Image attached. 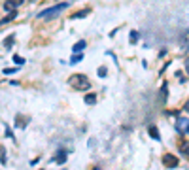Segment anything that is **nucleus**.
<instances>
[{
    "mask_svg": "<svg viewBox=\"0 0 189 170\" xmlns=\"http://www.w3.org/2000/svg\"><path fill=\"white\" fill-rule=\"evenodd\" d=\"M68 6H70V2H59V4H55V6H49V8L38 11L36 17H38V19H53V17H57L59 13H62Z\"/></svg>",
    "mask_w": 189,
    "mask_h": 170,
    "instance_id": "f257e3e1",
    "label": "nucleus"
},
{
    "mask_svg": "<svg viewBox=\"0 0 189 170\" xmlns=\"http://www.w3.org/2000/svg\"><path fill=\"white\" fill-rule=\"evenodd\" d=\"M183 112H185V113H189V100L183 104Z\"/></svg>",
    "mask_w": 189,
    "mask_h": 170,
    "instance_id": "5701e85b",
    "label": "nucleus"
},
{
    "mask_svg": "<svg viewBox=\"0 0 189 170\" xmlns=\"http://www.w3.org/2000/svg\"><path fill=\"white\" fill-rule=\"evenodd\" d=\"M85 47H87V42H85V40H80V42L74 44L72 53H81V51H85Z\"/></svg>",
    "mask_w": 189,
    "mask_h": 170,
    "instance_id": "0eeeda50",
    "label": "nucleus"
},
{
    "mask_svg": "<svg viewBox=\"0 0 189 170\" xmlns=\"http://www.w3.org/2000/svg\"><path fill=\"white\" fill-rule=\"evenodd\" d=\"M161 163H163L164 168H176L178 166V157L174 153H164L163 159H161Z\"/></svg>",
    "mask_w": 189,
    "mask_h": 170,
    "instance_id": "7ed1b4c3",
    "label": "nucleus"
},
{
    "mask_svg": "<svg viewBox=\"0 0 189 170\" xmlns=\"http://www.w3.org/2000/svg\"><path fill=\"white\" fill-rule=\"evenodd\" d=\"M129 36H131V44H136V42L140 40V32H138V30H131Z\"/></svg>",
    "mask_w": 189,
    "mask_h": 170,
    "instance_id": "2eb2a0df",
    "label": "nucleus"
},
{
    "mask_svg": "<svg viewBox=\"0 0 189 170\" xmlns=\"http://www.w3.org/2000/svg\"><path fill=\"white\" fill-rule=\"evenodd\" d=\"M83 100H85V104H89V106L97 104V93H87V94L83 96Z\"/></svg>",
    "mask_w": 189,
    "mask_h": 170,
    "instance_id": "1a4fd4ad",
    "label": "nucleus"
},
{
    "mask_svg": "<svg viewBox=\"0 0 189 170\" xmlns=\"http://www.w3.org/2000/svg\"><path fill=\"white\" fill-rule=\"evenodd\" d=\"M187 36H189V30H187Z\"/></svg>",
    "mask_w": 189,
    "mask_h": 170,
    "instance_id": "a878e982",
    "label": "nucleus"
},
{
    "mask_svg": "<svg viewBox=\"0 0 189 170\" xmlns=\"http://www.w3.org/2000/svg\"><path fill=\"white\" fill-rule=\"evenodd\" d=\"M25 121H27L25 117H23V119H21V117H17V123H15V127H17V129H25V127H27V123H25Z\"/></svg>",
    "mask_w": 189,
    "mask_h": 170,
    "instance_id": "6ab92c4d",
    "label": "nucleus"
},
{
    "mask_svg": "<svg viewBox=\"0 0 189 170\" xmlns=\"http://www.w3.org/2000/svg\"><path fill=\"white\" fill-rule=\"evenodd\" d=\"M12 44H13V36H10L8 40H4V47H6V49H10V47H12Z\"/></svg>",
    "mask_w": 189,
    "mask_h": 170,
    "instance_id": "412c9836",
    "label": "nucleus"
},
{
    "mask_svg": "<svg viewBox=\"0 0 189 170\" xmlns=\"http://www.w3.org/2000/svg\"><path fill=\"white\" fill-rule=\"evenodd\" d=\"M68 85H70V87H74V89H76V91H80V93H83V91L91 89V81L87 80V76H85V74H74V76H70Z\"/></svg>",
    "mask_w": 189,
    "mask_h": 170,
    "instance_id": "f03ea898",
    "label": "nucleus"
},
{
    "mask_svg": "<svg viewBox=\"0 0 189 170\" xmlns=\"http://www.w3.org/2000/svg\"><path fill=\"white\" fill-rule=\"evenodd\" d=\"M66 159H68V151H66L64 148H59V149H57V155L53 157V163H57V164H64Z\"/></svg>",
    "mask_w": 189,
    "mask_h": 170,
    "instance_id": "39448f33",
    "label": "nucleus"
},
{
    "mask_svg": "<svg viewBox=\"0 0 189 170\" xmlns=\"http://www.w3.org/2000/svg\"><path fill=\"white\" fill-rule=\"evenodd\" d=\"M187 127H189V119H187V117H178V119H176L174 129H176V132H178V134H185Z\"/></svg>",
    "mask_w": 189,
    "mask_h": 170,
    "instance_id": "20e7f679",
    "label": "nucleus"
},
{
    "mask_svg": "<svg viewBox=\"0 0 189 170\" xmlns=\"http://www.w3.org/2000/svg\"><path fill=\"white\" fill-rule=\"evenodd\" d=\"M89 13H91V10H81V11H76L70 19H83V17H87Z\"/></svg>",
    "mask_w": 189,
    "mask_h": 170,
    "instance_id": "f8f14e48",
    "label": "nucleus"
},
{
    "mask_svg": "<svg viewBox=\"0 0 189 170\" xmlns=\"http://www.w3.org/2000/svg\"><path fill=\"white\" fill-rule=\"evenodd\" d=\"M168 91V85H167V81H163V85H161V94H163V100H167V93Z\"/></svg>",
    "mask_w": 189,
    "mask_h": 170,
    "instance_id": "dca6fc26",
    "label": "nucleus"
},
{
    "mask_svg": "<svg viewBox=\"0 0 189 170\" xmlns=\"http://www.w3.org/2000/svg\"><path fill=\"white\" fill-rule=\"evenodd\" d=\"M178 149H180V153H182L183 157H187V159H189V145H187V142H185V140H182V142H180Z\"/></svg>",
    "mask_w": 189,
    "mask_h": 170,
    "instance_id": "9d476101",
    "label": "nucleus"
},
{
    "mask_svg": "<svg viewBox=\"0 0 189 170\" xmlns=\"http://www.w3.org/2000/svg\"><path fill=\"white\" fill-rule=\"evenodd\" d=\"M25 0H6V4H4V10L6 11H12V10H15L17 6H21Z\"/></svg>",
    "mask_w": 189,
    "mask_h": 170,
    "instance_id": "423d86ee",
    "label": "nucleus"
},
{
    "mask_svg": "<svg viewBox=\"0 0 189 170\" xmlns=\"http://www.w3.org/2000/svg\"><path fill=\"white\" fill-rule=\"evenodd\" d=\"M185 72L189 74V59H185Z\"/></svg>",
    "mask_w": 189,
    "mask_h": 170,
    "instance_id": "b1692460",
    "label": "nucleus"
},
{
    "mask_svg": "<svg viewBox=\"0 0 189 170\" xmlns=\"http://www.w3.org/2000/svg\"><path fill=\"white\" fill-rule=\"evenodd\" d=\"M185 134H187V136H189V127H187V131H185Z\"/></svg>",
    "mask_w": 189,
    "mask_h": 170,
    "instance_id": "393cba45",
    "label": "nucleus"
},
{
    "mask_svg": "<svg viewBox=\"0 0 189 170\" xmlns=\"http://www.w3.org/2000/svg\"><path fill=\"white\" fill-rule=\"evenodd\" d=\"M148 134L151 136V140H161V134H159V129L155 125H150L148 127Z\"/></svg>",
    "mask_w": 189,
    "mask_h": 170,
    "instance_id": "6e6552de",
    "label": "nucleus"
},
{
    "mask_svg": "<svg viewBox=\"0 0 189 170\" xmlns=\"http://www.w3.org/2000/svg\"><path fill=\"white\" fill-rule=\"evenodd\" d=\"M83 57H85V55H83V51H81V53H74L72 57H70L68 64H78V62H81V61H83Z\"/></svg>",
    "mask_w": 189,
    "mask_h": 170,
    "instance_id": "9b49d317",
    "label": "nucleus"
},
{
    "mask_svg": "<svg viewBox=\"0 0 189 170\" xmlns=\"http://www.w3.org/2000/svg\"><path fill=\"white\" fill-rule=\"evenodd\" d=\"M2 72H4V76H12V74H17V72H19V64H17L15 68H4Z\"/></svg>",
    "mask_w": 189,
    "mask_h": 170,
    "instance_id": "4468645a",
    "label": "nucleus"
},
{
    "mask_svg": "<svg viewBox=\"0 0 189 170\" xmlns=\"http://www.w3.org/2000/svg\"><path fill=\"white\" fill-rule=\"evenodd\" d=\"M15 17H17V11H15V10H12V11H10V13L2 19V25H6L8 21H12V19H15Z\"/></svg>",
    "mask_w": 189,
    "mask_h": 170,
    "instance_id": "ddd939ff",
    "label": "nucleus"
},
{
    "mask_svg": "<svg viewBox=\"0 0 189 170\" xmlns=\"http://www.w3.org/2000/svg\"><path fill=\"white\" fill-rule=\"evenodd\" d=\"M4 129H6V138H12V140H15V136H13V131L8 127V123H4Z\"/></svg>",
    "mask_w": 189,
    "mask_h": 170,
    "instance_id": "aec40b11",
    "label": "nucleus"
},
{
    "mask_svg": "<svg viewBox=\"0 0 189 170\" xmlns=\"http://www.w3.org/2000/svg\"><path fill=\"white\" fill-rule=\"evenodd\" d=\"M97 74H99V78H106V76H108V68H106V66H99Z\"/></svg>",
    "mask_w": 189,
    "mask_h": 170,
    "instance_id": "f3484780",
    "label": "nucleus"
},
{
    "mask_svg": "<svg viewBox=\"0 0 189 170\" xmlns=\"http://www.w3.org/2000/svg\"><path fill=\"white\" fill-rule=\"evenodd\" d=\"M12 61H13L15 64H19V66H23V64H25V59H23L21 55H13V57H12Z\"/></svg>",
    "mask_w": 189,
    "mask_h": 170,
    "instance_id": "a211bd4d",
    "label": "nucleus"
},
{
    "mask_svg": "<svg viewBox=\"0 0 189 170\" xmlns=\"http://www.w3.org/2000/svg\"><path fill=\"white\" fill-rule=\"evenodd\" d=\"M0 153H2V166H6V149L2 148V149H0Z\"/></svg>",
    "mask_w": 189,
    "mask_h": 170,
    "instance_id": "4be33fe9",
    "label": "nucleus"
}]
</instances>
